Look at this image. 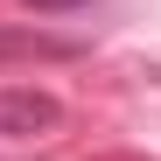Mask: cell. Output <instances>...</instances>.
<instances>
[{
  "label": "cell",
  "instance_id": "3957f363",
  "mask_svg": "<svg viewBox=\"0 0 161 161\" xmlns=\"http://www.w3.org/2000/svg\"><path fill=\"white\" fill-rule=\"evenodd\" d=\"M28 14H77V7H91V0H21Z\"/></svg>",
  "mask_w": 161,
  "mask_h": 161
},
{
  "label": "cell",
  "instance_id": "7a4b0ae2",
  "mask_svg": "<svg viewBox=\"0 0 161 161\" xmlns=\"http://www.w3.org/2000/svg\"><path fill=\"white\" fill-rule=\"evenodd\" d=\"M84 56L77 35H49V28H0V63H70Z\"/></svg>",
  "mask_w": 161,
  "mask_h": 161
},
{
  "label": "cell",
  "instance_id": "6da1fadb",
  "mask_svg": "<svg viewBox=\"0 0 161 161\" xmlns=\"http://www.w3.org/2000/svg\"><path fill=\"white\" fill-rule=\"evenodd\" d=\"M63 119V105L35 84H0V140H35Z\"/></svg>",
  "mask_w": 161,
  "mask_h": 161
}]
</instances>
